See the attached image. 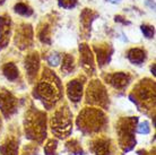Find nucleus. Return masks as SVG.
I'll return each instance as SVG.
<instances>
[{
    "label": "nucleus",
    "instance_id": "nucleus-16",
    "mask_svg": "<svg viewBox=\"0 0 156 155\" xmlns=\"http://www.w3.org/2000/svg\"><path fill=\"white\" fill-rule=\"evenodd\" d=\"M94 17H96V14L94 12H92L90 9H85V10L82 13L80 23H82V26L84 31L88 32L90 30V24H92V20H94Z\"/></svg>",
    "mask_w": 156,
    "mask_h": 155
},
{
    "label": "nucleus",
    "instance_id": "nucleus-14",
    "mask_svg": "<svg viewBox=\"0 0 156 155\" xmlns=\"http://www.w3.org/2000/svg\"><path fill=\"white\" fill-rule=\"evenodd\" d=\"M108 81L114 88L122 89L129 84L130 81V76L126 73H115V74L109 75L108 76Z\"/></svg>",
    "mask_w": 156,
    "mask_h": 155
},
{
    "label": "nucleus",
    "instance_id": "nucleus-33",
    "mask_svg": "<svg viewBox=\"0 0 156 155\" xmlns=\"http://www.w3.org/2000/svg\"><path fill=\"white\" fill-rule=\"evenodd\" d=\"M0 126H1V121H0Z\"/></svg>",
    "mask_w": 156,
    "mask_h": 155
},
{
    "label": "nucleus",
    "instance_id": "nucleus-26",
    "mask_svg": "<svg viewBox=\"0 0 156 155\" xmlns=\"http://www.w3.org/2000/svg\"><path fill=\"white\" fill-rule=\"evenodd\" d=\"M141 31H143V33H144V35L146 38H153L154 36V27L143 25L141 26Z\"/></svg>",
    "mask_w": 156,
    "mask_h": 155
},
{
    "label": "nucleus",
    "instance_id": "nucleus-29",
    "mask_svg": "<svg viewBox=\"0 0 156 155\" xmlns=\"http://www.w3.org/2000/svg\"><path fill=\"white\" fill-rule=\"evenodd\" d=\"M146 4L148 5L152 9H155V4H154V0H147V1H146Z\"/></svg>",
    "mask_w": 156,
    "mask_h": 155
},
{
    "label": "nucleus",
    "instance_id": "nucleus-22",
    "mask_svg": "<svg viewBox=\"0 0 156 155\" xmlns=\"http://www.w3.org/2000/svg\"><path fill=\"white\" fill-rule=\"evenodd\" d=\"M39 38H40V40H41V42L50 44L51 41H50V27H49V25L45 24L42 28H40Z\"/></svg>",
    "mask_w": 156,
    "mask_h": 155
},
{
    "label": "nucleus",
    "instance_id": "nucleus-7",
    "mask_svg": "<svg viewBox=\"0 0 156 155\" xmlns=\"http://www.w3.org/2000/svg\"><path fill=\"white\" fill-rule=\"evenodd\" d=\"M33 41V30L28 24H23L16 30V44L20 49L30 47Z\"/></svg>",
    "mask_w": 156,
    "mask_h": 155
},
{
    "label": "nucleus",
    "instance_id": "nucleus-31",
    "mask_svg": "<svg viewBox=\"0 0 156 155\" xmlns=\"http://www.w3.org/2000/svg\"><path fill=\"white\" fill-rule=\"evenodd\" d=\"M152 73H153V75H155V65L152 67Z\"/></svg>",
    "mask_w": 156,
    "mask_h": 155
},
{
    "label": "nucleus",
    "instance_id": "nucleus-1",
    "mask_svg": "<svg viewBox=\"0 0 156 155\" xmlns=\"http://www.w3.org/2000/svg\"><path fill=\"white\" fill-rule=\"evenodd\" d=\"M42 79L39 81L36 87V93L45 103L55 104L61 97V88L58 77L52 71L45 69Z\"/></svg>",
    "mask_w": 156,
    "mask_h": 155
},
{
    "label": "nucleus",
    "instance_id": "nucleus-10",
    "mask_svg": "<svg viewBox=\"0 0 156 155\" xmlns=\"http://www.w3.org/2000/svg\"><path fill=\"white\" fill-rule=\"evenodd\" d=\"M79 52H80V62L82 66L84 67V69L87 71L94 73V59L92 51L88 48L87 44H80L79 47Z\"/></svg>",
    "mask_w": 156,
    "mask_h": 155
},
{
    "label": "nucleus",
    "instance_id": "nucleus-17",
    "mask_svg": "<svg viewBox=\"0 0 156 155\" xmlns=\"http://www.w3.org/2000/svg\"><path fill=\"white\" fill-rule=\"evenodd\" d=\"M145 51L141 50V49H138V48H135V49H131V50L128 52V59L133 63H136V65H139L145 60Z\"/></svg>",
    "mask_w": 156,
    "mask_h": 155
},
{
    "label": "nucleus",
    "instance_id": "nucleus-23",
    "mask_svg": "<svg viewBox=\"0 0 156 155\" xmlns=\"http://www.w3.org/2000/svg\"><path fill=\"white\" fill-rule=\"evenodd\" d=\"M15 12L23 16H31L33 14V10H32L31 8L28 7L27 5L22 4V2H20V4H17L15 6Z\"/></svg>",
    "mask_w": 156,
    "mask_h": 155
},
{
    "label": "nucleus",
    "instance_id": "nucleus-11",
    "mask_svg": "<svg viewBox=\"0 0 156 155\" xmlns=\"http://www.w3.org/2000/svg\"><path fill=\"white\" fill-rule=\"evenodd\" d=\"M10 17L8 15L0 16V49H2L7 45L8 41H9V34H10Z\"/></svg>",
    "mask_w": 156,
    "mask_h": 155
},
{
    "label": "nucleus",
    "instance_id": "nucleus-13",
    "mask_svg": "<svg viewBox=\"0 0 156 155\" xmlns=\"http://www.w3.org/2000/svg\"><path fill=\"white\" fill-rule=\"evenodd\" d=\"M40 68V58L37 53H31L27 56V58L25 60V69L27 71L28 77L34 78L39 71Z\"/></svg>",
    "mask_w": 156,
    "mask_h": 155
},
{
    "label": "nucleus",
    "instance_id": "nucleus-20",
    "mask_svg": "<svg viewBox=\"0 0 156 155\" xmlns=\"http://www.w3.org/2000/svg\"><path fill=\"white\" fill-rule=\"evenodd\" d=\"M96 155H110V145L106 140H98L94 146Z\"/></svg>",
    "mask_w": 156,
    "mask_h": 155
},
{
    "label": "nucleus",
    "instance_id": "nucleus-8",
    "mask_svg": "<svg viewBox=\"0 0 156 155\" xmlns=\"http://www.w3.org/2000/svg\"><path fill=\"white\" fill-rule=\"evenodd\" d=\"M137 118H129L125 119L120 122V127H119V132H120V139H125V143L129 144L130 140H133V129L136 126Z\"/></svg>",
    "mask_w": 156,
    "mask_h": 155
},
{
    "label": "nucleus",
    "instance_id": "nucleus-15",
    "mask_svg": "<svg viewBox=\"0 0 156 155\" xmlns=\"http://www.w3.org/2000/svg\"><path fill=\"white\" fill-rule=\"evenodd\" d=\"M95 51L98 53V60L100 62V66H103L106 62H109L110 57H111V50L108 44H105L104 47H95Z\"/></svg>",
    "mask_w": 156,
    "mask_h": 155
},
{
    "label": "nucleus",
    "instance_id": "nucleus-32",
    "mask_svg": "<svg viewBox=\"0 0 156 155\" xmlns=\"http://www.w3.org/2000/svg\"><path fill=\"white\" fill-rule=\"evenodd\" d=\"M4 1H5V0H0V5H1V4H4Z\"/></svg>",
    "mask_w": 156,
    "mask_h": 155
},
{
    "label": "nucleus",
    "instance_id": "nucleus-19",
    "mask_svg": "<svg viewBox=\"0 0 156 155\" xmlns=\"http://www.w3.org/2000/svg\"><path fill=\"white\" fill-rule=\"evenodd\" d=\"M17 143L14 139L7 140V143L1 147V153L2 155H17Z\"/></svg>",
    "mask_w": 156,
    "mask_h": 155
},
{
    "label": "nucleus",
    "instance_id": "nucleus-2",
    "mask_svg": "<svg viewBox=\"0 0 156 155\" xmlns=\"http://www.w3.org/2000/svg\"><path fill=\"white\" fill-rule=\"evenodd\" d=\"M106 122L104 113L98 109H85L78 117V124L87 132H98Z\"/></svg>",
    "mask_w": 156,
    "mask_h": 155
},
{
    "label": "nucleus",
    "instance_id": "nucleus-4",
    "mask_svg": "<svg viewBox=\"0 0 156 155\" xmlns=\"http://www.w3.org/2000/svg\"><path fill=\"white\" fill-rule=\"evenodd\" d=\"M26 130L30 134V137L41 139L45 135V117L39 111H33L28 113L26 118Z\"/></svg>",
    "mask_w": 156,
    "mask_h": 155
},
{
    "label": "nucleus",
    "instance_id": "nucleus-9",
    "mask_svg": "<svg viewBox=\"0 0 156 155\" xmlns=\"http://www.w3.org/2000/svg\"><path fill=\"white\" fill-rule=\"evenodd\" d=\"M16 99L7 91H0V109L5 116L15 111Z\"/></svg>",
    "mask_w": 156,
    "mask_h": 155
},
{
    "label": "nucleus",
    "instance_id": "nucleus-25",
    "mask_svg": "<svg viewBox=\"0 0 156 155\" xmlns=\"http://www.w3.org/2000/svg\"><path fill=\"white\" fill-rule=\"evenodd\" d=\"M48 61L52 66H58L59 62H60V56L57 52H55V53L50 54V57L48 58Z\"/></svg>",
    "mask_w": 156,
    "mask_h": 155
},
{
    "label": "nucleus",
    "instance_id": "nucleus-28",
    "mask_svg": "<svg viewBox=\"0 0 156 155\" xmlns=\"http://www.w3.org/2000/svg\"><path fill=\"white\" fill-rule=\"evenodd\" d=\"M138 132H140V134H148L149 132L148 124H147V122H143V124H139V127H138Z\"/></svg>",
    "mask_w": 156,
    "mask_h": 155
},
{
    "label": "nucleus",
    "instance_id": "nucleus-3",
    "mask_svg": "<svg viewBox=\"0 0 156 155\" xmlns=\"http://www.w3.org/2000/svg\"><path fill=\"white\" fill-rule=\"evenodd\" d=\"M52 130L58 135L66 136L71 130V112L67 106L60 108L55 111L51 120Z\"/></svg>",
    "mask_w": 156,
    "mask_h": 155
},
{
    "label": "nucleus",
    "instance_id": "nucleus-5",
    "mask_svg": "<svg viewBox=\"0 0 156 155\" xmlns=\"http://www.w3.org/2000/svg\"><path fill=\"white\" fill-rule=\"evenodd\" d=\"M86 97L90 103L102 108H106V105L109 103V96L105 91V87L102 85L100 81H93L88 85Z\"/></svg>",
    "mask_w": 156,
    "mask_h": 155
},
{
    "label": "nucleus",
    "instance_id": "nucleus-30",
    "mask_svg": "<svg viewBox=\"0 0 156 155\" xmlns=\"http://www.w3.org/2000/svg\"><path fill=\"white\" fill-rule=\"evenodd\" d=\"M110 2H112V4H117V2H120L121 0H108Z\"/></svg>",
    "mask_w": 156,
    "mask_h": 155
},
{
    "label": "nucleus",
    "instance_id": "nucleus-21",
    "mask_svg": "<svg viewBox=\"0 0 156 155\" xmlns=\"http://www.w3.org/2000/svg\"><path fill=\"white\" fill-rule=\"evenodd\" d=\"M74 67H75L74 57L70 56V54H66L65 58H63V63H62V68H61V69L68 74V73H70L71 70L74 69Z\"/></svg>",
    "mask_w": 156,
    "mask_h": 155
},
{
    "label": "nucleus",
    "instance_id": "nucleus-24",
    "mask_svg": "<svg viewBox=\"0 0 156 155\" xmlns=\"http://www.w3.org/2000/svg\"><path fill=\"white\" fill-rule=\"evenodd\" d=\"M77 4V0H59V6L66 9L74 8Z\"/></svg>",
    "mask_w": 156,
    "mask_h": 155
},
{
    "label": "nucleus",
    "instance_id": "nucleus-12",
    "mask_svg": "<svg viewBox=\"0 0 156 155\" xmlns=\"http://www.w3.org/2000/svg\"><path fill=\"white\" fill-rule=\"evenodd\" d=\"M67 94L73 102L80 101L83 95V81L80 79H74L67 85Z\"/></svg>",
    "mask_w": 156,
    "mask_h": 155
},
{
    "label": "nucleus",
    "instance_id": "nucleus-27",
    "mask_svg": "<svg viewBox=\"0 0 156 155\" xmlns=\"http://www.w3.org/2000/svg\"><path fill=\"white\" fill-rule=\"evenodd\" d=\"M55 142H50L45 146V154L47 155H55Z\"/></svg>",
    "mask_w": 156,
    "mask_h": 155
},
{
    "label": "nucleus",
    "instance_id": "nucleus-6",
    "mask_svg": "<svg viewBox=\"0 0 156 155\" xmlns=\"http://www.w3.org/2000/svg\"><path fill=\"white\" fill-rule=\"evenodd\" d=\"M136 94L139 101L146 105H153L155 103V86L151 81H141V83L137 86Z\"/></svg>",
    "mask_w": 156,
    "mask_h": 155
},
{
    "label": "nucleus",
    "instance_id": "nucleus-18",
    "mask_svg": "<svg viewBox=\"0 0 156 155\" xmlns=\"http://www.w3.org/2000/svg\"><path fill=\"white\" fill-rule=\"evenodd\" d=\"M4 74L9 81H15L18 77V68L16 67L15 63L8 62L4 66Z\"/></svg>",
    "mask_w": 156,
    "mask_h": 155
}]
</instances>
